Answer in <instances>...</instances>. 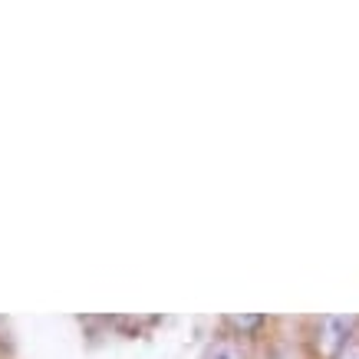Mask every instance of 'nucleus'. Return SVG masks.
<instances>
[{
	"label": "nucleus",
	"mask_w": 359,
	"mask_h": 359,
	"mask_svg": "<svg viewBox=\"0 0 359 359\" xmlns=\"http://www.w3.org/2000/svg\"><path fill=\"white\" fill-rule=\"evenodd\" d=\"M353 327H356L353 316H323L320 320V353L333 359L349 343V330Z\"/></svg>",
	"instance_id": "obj_1"
},
{
	"label": "nucleus",
	"mask_w": 359,
	"mask_h": 359,
	"mask_svg": "<svg viewBox=\"0 0 359 359\" xmlns=\"http://www.w3.org/2000/svg\"><path fill=\"white\" fill-rule=\"evenodd\" d=\"M205 359H241V349L228 339H221V343H211L205 353Z\"/></svg>",
	"instance_id": "obj_2"
},
{
	"label": "nucleus",
	"mask_w": 359,
	"mask_h": 359,
	"mask_svg": "<svg viewBox=\"0 0 359 359\" xmlns=\"http://www.w3.org/2000/svg\"><path fill=\"white\" fill-rule=\"evenodd\" d=\"M231 323H234L238 330H254V327H261L264 320L261 316H231Z\"/></svg>",
	"instance_id": "obj_3"
},
{
	"label": "nucleus",
	"mask_w": 359,
	"mask_h": 359,
	"mask_svg": "<svg viewBox=\"0 0 359 359\" xmlns=\"http://www.w3.org/2000/svg\"><path fill=\"white\" fill-rule=\"evenodd\" d=\"M333 359H359V343H346Z\"/></svg>",
	"instance_id": "obj_4"
}]
</instances>
